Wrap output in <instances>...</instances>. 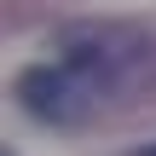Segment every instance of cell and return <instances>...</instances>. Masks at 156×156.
Listing matches in <instances>:
<instances>
[{"instance_id": "2", "label": "cell", "mask_w": 156, "mask_h": 156, "mask_svg": "<svg viewBox=\"0 0 156 156\" xmlns=\"http://www.w3.org/2000/svg\"><path fill=\"white\" fill-rule=\"evenodd\" d=\"M151 156H156V151H151Z\"/></svg>"}, {"instance_id": "1", "label": "cell", "mask_w": 156, "mask_h": 156, "mask_svg": "<svg viewBox=\"0 0 156 156\" xmlns=\"http://www.w3.org/2000/svg\"><path fill=\"white\" fill-rule=\"evenodd\" d=\"M17 87H23V104L35 116H46V122H69L81 110V93H75V75L69 69H29Z\"/></svg>"}]
</instances>
